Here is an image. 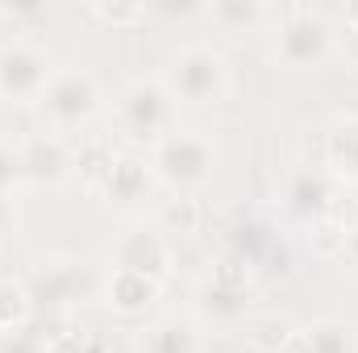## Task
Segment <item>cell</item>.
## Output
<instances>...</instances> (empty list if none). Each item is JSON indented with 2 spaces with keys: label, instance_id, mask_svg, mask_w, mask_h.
Instances as JSON below:
<instances>
[{
  "label": "cell",
  "instance_id": "2",
  "mask_svg": "<svg viewBox=\"0 0 358 353\" xmlns=\"http://www.w3.org/2000/svg\"><path fill=\"white\" fill-rule=\"evenodd\" d=\"M163 84L176 96V104H217L229 91V67L225 54L208 42H187L167 59Z\"/></svg>",
  "mask_w": 358,
  "mask_h": 353
},
{
  "label": "cell",
  "instance_id": "25",
  "mask_svg": "<svg viewBox=\"0 0 358 353\" xmlns=\"http://www.w3.org/2000/svg\"><path fill=\"white\" fill-rule=\"evenodd\" d=\"M313 233H317V250H321V254H342V246H346V225H342L338 216L317 220Z\"/></svg>",
  "mask_w": 358,
  "mask_h": 353
},
{
  "label": "cell",
  "instance_id": "31",
  "mask_svg": "<svg viewBox=\"0 0 358 353\" xmlns=\"http://www.w3.org/2000/svg\"><path fill=\"white\" fill-rule=\"evenodd\" d=\"M342 254L358 266V225H350V229H346V246H342Z\"/></svg>",
  "mask_w": 358,
  "mask_h": 353
},
{
  "label": "cell",
  "instance_id": "32",
  "mask_svg": "<svg viewBox=\"0 0 358 353\" xmlns=\"http://www.w3.org/2000/svg\"><path fill=\"white\" fill-rule=\"evenodd\" d=\"M25 13H38V4H0V17H25Z\"/></svg>",
  "mask_w": 358,
  "mask_h": 353
},
{
  "label": "cell",
  "instance_id": "16",
  "mask_svg": "<svg viewBox=\"0 0 358 353\" xmlns=\"http://www.w3.org/2000/svg\"><path fill=\"white\" fill-rule=\"evenodd\" d=\"M325 146H329V175L358 183V117H338L325 129Z\"/></svg>",
  "mask_w": 358,
  "mask_h": 353
},
{
  "label": "cell",
  "instance_id": "26",
  "mask_svg": "<svg viewBox=\"0 0 358 353\" xmlns=\"http://www.w3.org/2000/svg\"><path fill=\"white\" fill-rule=\"evenodd\" d=\"M88 350V333L84 329H55L46 337V353H84Z\"/></svg>",
  "mask_w": 358,
  "mask_h": 353
},
{
  "label": "cell",
  "instance_id": "33",
  "mask_svg": "<svg viewBox=\"0 0 358 353\" xmlns=\"http://www.w3.org/2000/svg\"><path fill=\"white\" fill-rule=\"evenodd\" d=\"M84 353H108V341H104L100 333H88V350Z\"/></svg>",
  "mask_w": 358,
  "mask_h": 353
},
{
  "label": "cell",
  "instance_id": "3",
  "mask_svg": "<svg viewBox=\"0 0 358 353\" xmlns=\"http://www.w3.org/2000/svg\"><path fill=\"white\" fill-rule=\"evenodd\" d=\"M334 54V25L321 8L313 4H287L279 8V25H275V59L292 71H308L321 67Z\"/></svg>",
  "mask_w": 358,
  "mask_h": 353
},
{
  "label": "cell",
  "instance_id": "4",
  "mask_svg": "<svg viewBox=\"0 0 358 353\" xmlns=\"http://www.w3.org/2000/svg\"><path fill=\"white\" fill-rule=\"evenodd\" d=\"M117 129L129 142H163L176 129V96L163 80H129L117 96Z\"/></svg>",
  "mask_w": 358,
  "mask_h": 353
},
{
  "label": "cell",
  "instance_id": "8",
  "mask_svg": "<svg viewBox=\"0 0 358 353\" xmlns=\"http://www.w3.org/2000/svg\"><path fill=\"white\" fill-rule=\"evenodd\" d=\"M113 262H117V270H134V274H146L155 283H167L171 278V246L159 229L138 225L113 241Z\"/></svg>",
  "mask_w": 358,
  "mask_h": 353
},
{
  "label": "cell",
  "instance_id": "10",
  "mask_svg": "<svg viewBox=\"0 0 358 353\" xmlns=\"http://www.w3.org/2000/svg\"><path fill=\"white\" fill-rule=\"evenodd\" d=\"M283 200H287V208L300 216V220H325V216H334V204H338V183L329 171H296V175L287 179V187H283Z\"/></svg>",
  "mask_w": 358,
  "mask_h": 353
},
{
  "label": "cell",
  "instance_id": "1",
  "mask_svg": "<svg viewBox=\"0 0 358 353\" xmlns=\"http://www.w3.org/2000/svg\"><path fill=\"white\" fill-rule=\"evenodd\" d=\"M217 167V150L196 129H171L163 142L150 146V175L176 195H196Z\"/></svg>",
  "mask_w": 358,
  "mask_h": 353
},
{
  "label": "cell",
  "instance_id": "20",
  "mask_svg": "<svg viewBox=\"0 0 358 353\" xmlns=\"http://www.w3.org/2000/svg\"><path fill=\"white\" fill-rule=\"evenodd\" d=\"M29 308H34L29 287L4 278V283H0V333H13V329L29 324Z\"/></svg>",
  "mask_w": 358,
  "mask_h": 353
},
{
  "label": "cell",
  "instance_id": "6",
  "mask_svg": "<svg viewBox=\"0 0 358 353\" xmlns=\"http://www.w3.org/2000/svg\"><path fill=\"white\" fill-rule=\"evenodd\" d=\"M29 299H38L46 312H59V308H71L80 299H88L96 291V278L84 258H71V254H55V258H42L29 270Z\"/></svg>",
  "mask_w": 358,
  "mask_h": 353
},
{
  "label": "cell",
  "instance_id": "14",
  "mask_svg": "<svg viewBox=\"0 0 358 353\" xmlns=\"http://www.w3.org/2000/svg\"><path fill=\"white\" fill-rule=\"evenodd\" d=\"M138 353H200V329L192 316H163L142 333Z\"/></svg>",
  "mask_w": 358,
  "mask_h": 353
},
{
  "label": "cell",
  "instance_id": "13",
  "mask_svg": "<svg viewBox=\"0 0 358 353\" xmlns=\"http://www.w3.org/2000/svg\"><path fill=\"white\" fill-rule=\"evenodd\" d=\"M159 291H163V283H155V278H146V274H134V270H117V266H113V274H108V283H104V299H108V308L121 312V316L146 312V308L159 299Z\"/></svg>",
  "mask_w": 358,
  "mask_h": 353
},
{
  "label": "cell",
  "instance_id": "15",
  "mask_svg": "<svg viewBox=\"0 0 358 353\" xmlns=\"http://www.w3.org/2000/svg\"><path fill=\"white\" fill-rule=\"evenodd\" d=\"M275 233H271L267 220H259V216H246V220H238V225H229V233H225V254H234V258H242V262H250L255 270L263 266L271 250H275Z\"/></svg>",
  "mask_w": 358,
  "mask_h": 353
},
{
  "label": "cell",
  "instance_id": "7",
  "mask_svg": "<svg viewBox=\"0 0 358 353\" xmlns=\"http://www.w3.org/2000/svg\"><path fill=\"white\" fill-rule=\"evenodd\" d=\"M50 80H55V63L42 46L25 38H13L0 46V100H13V104L42 100Z\"/></svg>",
  "mask_w": 358,
  "mask_h": 353
},
{
  "label": "cell",
  "instance_id": "34",
  "mask_svg": "<svg viewBox=\"0 0 358 353\" xmlns=\"http://www.w3.org/2000/svg\"><path fill=\"white\" fill-rule=\"evenodd\" d=\"M350 59L358 63V25H350Z\"/></svg>",
  "mask_w": 358,
  "mask_h": 353
},
{
  "label": "cell",
  "instance_id": "12",
  "mask_svg": "<svg viewBox=\"0 0 358 353\" xmlns=\"http://www.w3.org/2000/svg\"><path fill=\"white\" fill-rule=\"evenodd\" d=\"M246 303H250V287H238V283H221V278H204L196 287V312L208 320V324H238L246 316Z\"/></svg>",
  "mask_w": 358,
  "mask_h": 353
},
{
  "label": "cell",
  "instance_id": "23",
  "mask_svg": "<svg viewBox=\"0 0 358 353\" xmlns=\"http://www.w3.org/2000/svg\"><path fill=\"white\" fill-rule=\"evenodd\" d=\"M88 13L96 21L113 25V29H125V25L146 21V4H138V0H96V4H88Z\"/></svg>",
  "mask_w": 358,
  "mask_h": 353
},
{
  "label": "cell",
  "instance_id": "29",
  "mask_svg": "<svg viewBox=\"0 0 358 353\" xmlns=\"http://www.w3.org/2000/svg\"><path fill=\"white\" fill-rule=\"evenodd\" d=\"M279 353H313V350H308V337H304V329H296V333L283 341V350H279Z\"/></svg>",
  "mask_w": 358,
  "mask_h": 353
},
{
  "label": "cell",
  "instance_id": "11",
  "mask_svg": "<svg viewBox=\"0 0 358 353\" xmlns=\"http://www.w3.org/2000/svg\"><path fill=\"white\" fill-rule=\"evenodd\" d=\"M150 163L146 158H138V154H117L113 158V167L104 171V179L96 183V191H100V200H108V204H138V200H146V191H150Z\"/></svg>",
  "mask_w": 358,
  "mask_h": 353
},
{
  "label": "cell",
  "instance_id": "22",
  "mask_svg": "<svg viewBox=\"0 0 358 353\" xmlns=\"http://www.w3.org/2000/svg\"><path fill=\"white\" fill-rule=\"evenodd\" d=\"M292 333H296V329H292L283 316H255V320H246V341L259 353H279Z\"/></svg>",
  "mask_w": 358,
  "mask_h": 353
},
{
  "label": "cell",
  "instance_id": "21",
  "mask_svg": "<svg viewBox=\"0 0 358 353\" xmlns=\"http://www.w3.org/2000/svg\"><path fill=\"white\" fill-rule=\"evenodd\" d=\"M200 229V204L192 195H171L159 208V233H196Z\"/></svg>",
  "mask_w": 358,
  "mask_h": 353
},
{
  "label": "cell",
  "instance_id": "30",
  "mask_svg": "<svg viewBox=\"0 0 358 353\" xmlns=\"http://www.w3.org/2000/svg\"><path fill=\"white\" fill-rule=\"evenodd\" d=\"M159 13L163 17H196V13H204L200 4H159Z\"/></svg>",
  "mask_w": 358,
  "mask_h": 353
},
{
  "label": "cell",
  "instance_id": "5",
  "mask_svg": "<svg viewBox=\"0 0 358 353\" xmlns=\"http://www.w3.org/2000/svg\"><path fill=\"white\" fill-rule=\"evenodd\" d=\"M38 104L55 133H71L84 121H92V112L100 108V88L84 67H63V71H55V80L46 84Z\"/></svg>",
  "mask_w": 358,
  "mask_h": 353
},
{
  "label": "cell",
  "instance_id": "9",
  "mask_svg": "<svg viewBox=\"0 0 358 353\" xmlns=\"http://www.w3.org/2000/svg\"><path fill=\"white\" fill-rule=\"evenodd\" d=\"M17 158H21V179L29 183H59L71 171V146L59 133H29L17 142Z\"/></svg>",
  "mask_w": 358,
  "mask_h": 353
},
{
  "label": "cell",
  "instance_id": "28",
  "mask_svg": "<svg viewBox=\"0 0 358 353\" xmlns=\"http://www.w3.org/2000/svg\"><path fill=\"white\" fill-rule=\"evenodd\" d=\"M13 229H17V208L8 195H0V237H8Z\"/></svg>",
  "mask_w": 358,
  "mask_h": 353
},
{
  "label": "cell",
  "instance_id": "17",
  "mask_svg": "<svg viewBox=\"0 0 358 353\" xmlns=\"http://www.w3.org/2000/svg\"><path fill=\"white\" fill-rule=\"evenodd\" d=\"M308 337V350L313 353H358V333L350 320L342 316H321L304 329Z\"/></svg>",
  "mask_w": 358,
  "mask_h": 353
},
{
  "label": "cell",
  "instance_id": "18",
  "mask_svg": "<svg viewBox=\"0 0 358 353\" xmlns=\"http://www.w3.org/2000/svg\"><path fill=\"white\" fill-rule=\"evenodd\" d=\"M113 158H117V150H113V137L108 133H84L76 142V150H71V167L88 179L92 187L104 179V171L113 167Z\"/></svg>",
  "mask_w": 358,
  "mask_h": 353
},
{
  "label": "cell",
  "instance_id": "24",
  "mask_svg": "<svg viewBox=\"0 0 358 353\" xmlns=\"http://www.w3.org/2000/svg\"><path fill=\"white\" fill-rule=\"evenodd\" d=\"M46 324H21L13 333H0V353H46Z\"/></svg>",
  "mask_w": 358,
  "mask_h": 353
},
{
  "label": "cell",
  "instance_id": "19",
  "mask_svg": "<svg viewBox=\"0 0 358 353\" xmlns=\"http://www.w3.org/2000/svg\"><path fill=\"white\" fill-rule=\"evenodd\" d=\"M204 13H208L221 29H234V33L255 29V25H263L271 17V8H263L259 0H217V4H208Z\"/></svg>",
  "mask_w": 358,
  "mask_h": 353
},
{
  "label": "cell",
  "instance_id": "27",
  "mask_svg": "<svg viewBox=\"0 0 358 353\" xmlns=\"http://www.w3.org/2000/svg\"><path fill=\"white\" fill-rule=\"evenodd\" d=\"M17 179H21V158H17V146H4V142H0V195H8Z\"/></svg>",
  "mask_w": 358,
  "mask_h": 353
}]
</instances>
